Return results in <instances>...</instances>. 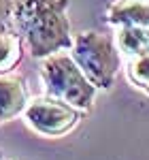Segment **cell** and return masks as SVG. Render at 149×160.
I'll return each instance as SVG.
<instances>
[{
  "label": "cell",
  "instance_id": "1",
  "mask_svg": "<svg viewBox=\"0 0 149 160\" xmlns=\"http://www.w3.org/2000/svg\"><path fill=\"white\" fill-rule=\"evenodd\" d=\"M68 2L70 0H15L13 26L34 58L43 60L51 53L73 49Z\"/></svg>",
  "mask_w": 149,
  "mask_h": 160
},
{
  "label": "cell",
  "instance_id": "2",
  "mask_svg": "<svg viewBox=\"0 0 149 160\" xmlns=\"http://www.w3.org/2000/svg\"><path fill=\"white\" fill-rule=\"evenodd\" d=\"M70 56L98 90H111L124 64V53L115 37L98 30H85L74 37Z\"/></svg>",
  "mask_w": 149,
  "mask_h": 160
},
{
  "label": "cell",
  "instance_id": "3",
  "mask_svg": "<svg viewBox=\"0 0 149 160\" xmlns=\"http://www.w3.org/2000/svg\"><path fill=\"white\" fill-rule=\"evenodd\" d=\"M41 77L45 83V94L66 100L85 113L94 107L98 88L87 79L70 53L58 51L43 58Z\"/></svg>",
  "mask_w": 149,
  "mask_h": 160
},
{
  "label": "cell",
  "instance_id": "4",
  "mask_svg": "<svg viewBox=\"0 0 149 160\" xmlns=\"http://www.w3.org/2000/svg\"><path fill=\"white\" fill-rule=\"evenodd\" d=\"M83 115H85V111L77 109L74 105L62 98L49 96V94L30 100L24 113L26 124L41 137H49V139H60V137L73 132Z\"/></svg>",
  "mask_w": 149,
  "mask_h": 160
},
{
  "label": "cell",
  "instance_id": "5",
  "mask_svg": "<svg viewBox=\"0 0 149 160\" xmlns=\"http://www.w3.org/2000/svg\"><path fill=\"white\" fill-rule=\"evenodd\" d=\"M30 105V94L24 77L19 75H0V124L24 115Z\"/></svg>",
  "mask_w": 149,
  "mask_h": 160
},
{
  "label": "cell",
  "instance_id": "6",
  "mask_svg": "<svg viewBox=\"0 0 149 160\" xmlns=\"http://www.w3.org/2000/svg\"><path fill=\"white\" fill-rule=\"evenodd\" d=\"M107 22L115 28H149V0H115L107 7Z\"/></svg>",
  "mask_w": 149,
  "mask_h": 160
},
{
  "label": "cell",
  "instance_id": "7",
  "mask_svg": "<svg viewBox=\"0 0 149 160\" xmlns=\"http://www.w3.org/2000/svg\"><path fill=\"white\" fill-rule=\"evenodd\" d=\"M24 38L15 30V26L0 30V75L11 73L24 58Z\"/></svg>",
  "mask_w": 149,
  "mask_h": 160
},
{
  "label": "cell",
  "instance_id": "8",
  "mask_svg": "<svg viewBox=\"0 0 149 160\" xmlns=\"http://www.w3.org/2000/svg\"><path fill=\"white\" fill-rule=\"evenodd\" d=\"M115 41L119 45V51L126 58H132L138 53L149 51V28H141V26H122L117 28Z\"/></svg>",
  "mask_w": 149,
  "mask_h": 160
},
{
  "label": "cell",
  "instance_id": "9",
  "mask_svg": "<svg viewBox=\"0 0 149 160\" xmlns=\"http://www.w3.org/2000/svg\"><path fill=\"white\" fill-rule=\"evenodd\" d=\"M126 77L134 88L149 94V51L126 58Z\"/></svg>",
  "mask_w": 149,
  "mask_h": 160
},
{
  "label": "cell",
  "instance_id": "10",
  "mask_svg": "<svg viewBox=\"0 0 149 160\" xmlns=\"http://www.w3.org/2000/svg\"><path fill=\"white\" fill-rule=\"evenodd\" d=\"M13 9L15 0H0V30L13 26Z\"/></svg>",
  "mask_w": 149,
  "mask_h": 160
},
{
  "label": "cell",
  "instance_id": "11",
  "mask_svg": "<svg viewBox=\"0 0 149 160\" xmlns=\"http://www.w3.org/2000/svg\"><path fill=\"white\" fill-rule=\"evenodd\" d=\"M0 160H4V152L2 149H0Z\"/></svg>",
  "mask_w": 149,
  "mask_h": 160
}]
</instances>
